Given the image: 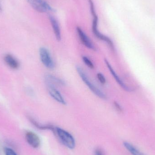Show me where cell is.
<instances>
[{
	"mask_svg": "<svg viewBox=\"0 0 155 155\" xmlns=\"http://www.w3.org/2000/svg\"><path fill=\"white\" fill-rule=\"evenodd\" d=\"M88 1L90 5V11L93 16V23H92V31L93 34L97 39L105 42L111 49L114 50V44L111 39L106 35H104L103 34L101 33L98 31V28H97L98 19L96 13L94 5L93 2V0H88Z\"/></svg>",
	"mask_w": 155,
	"mask_h": 155,
	"instance_id": "obj_1",
	"label": "cell"
},
{
	"mask_svg": "<svg viewBox=\"0 0 155 155\" xmlns=\"http://www.w3.org/2000/svg\"><path fill=\"white\" fill-rule=\"evenodd\" d=\"M54 133L62 143L69 149H74L76 146L74 137L68 131L59 127H55Z\"/></svg>",
	"mask_w": 155,
	"mask_h": 155,
	"instance_id": "obj_2",
	"label": "cell"
},
{
	"mask_svg": "<svg viewBox=\"0 0 155 155\" xmlns=\"http://www.w3.org/2000/svg\"><path fill=\"white\" fill-rule=\"evenodd\" d=\"M77 71L81 79L83 80V82L86 84V85L89 87L93 93L96 95L98 97L102 99H106L107 97L106 95L102 92L100 89H98L89 79V78L87 75L84 72V70L79 67H77Z\"/></svg>",
	"mask_w": 155,
	"mask_h": 155,
	"instance_id": "obj_3",
	"label": "cell"
},
{
	"mask_svg": "<svg viewBox=\"0 0 155 155\" xmlns=\"http://www.w3.org/2000/svg\"><path fill=\"white\" fill-rule=\"evenodd\" d=\"M31 6L40 13H49L54 12V9L45 0H27Z\"/></svg>",
	"mask_w": 155,
	"mask_h": 155,
	"instance_id": "obj_4",
	"label": "cell"
},
{
	"mask_svg": "<svg viewBox=\"0 0 155 155\" xmlns=\"http://www.w3.org/2000/svg\"><path fill=\"white\" fill-rule=\"evenodd\" d=\"M39 54L41 61L44 66L50 70H53L55 65L49 51L45 47H41L39 50Z\"/></svg>",
	"mask_w": 155,
	"mask_h": 155,
	"instance_id": "obj_5",
	"label": "cell"
},
{
	"mask_svg": "<svg viewBox=\"0 0 155 155\" xmlns=\"http://www.w3.org/2000/svg\"><path fill=\"white\" fill-rule=\"evenodd\" d=\"M25 139L28 144L35 149L39 148L41 144V139L34 132L27 131L25 134Z\"/></svg>",
	"mask_w": 155,
	"mask_h": 155,
	"instance_id": "obj_6",
	"label": "cell"
},
{
	"mask_svg": "<svg viewBox=\"0 0 155 155\" xmlns=\"http://www.w3.org/2000/svg\"><path fill=\"white\" fill-rule=\"evenodd\" d=\"M76 31H77L79 39L82 44L88 49L92 50H95L96 49L94 45L82 29L80 27H77L76 28Z\"/></svg>",
	"mask_w": 155,
	"mask_h": 155,
	"instance_id": "obj_7",
	"label": "cell"
},
{
	"mask_svg": "<svg viewBox=\"0 0 155 155\" xmlns=\"http://www.w3.org/2000/svg\"><path fill=\"white\" fill-rule=\"evenodd\" d=\"M47 89L51 96L55 101L62 104H66V102L65 99L61 93L56 89L55 87L52 85H47Z\"/></svg>",
	"mask_w": 155,
	"mask_h": 155,
	"instance_id": "obj_8",
	"label": "cell"
},
{
	"mask_svg": "<svg viewBox=\"0 0 155 155\" xmlns=\"http://www.w3.org/2000/svg\"><path fill=\"white\" fill-rule=\"evenodd\" d=\"M4 61L5 64L12 70H18L20 67V64L19 61L13 55L10 54H6L4 55Z\"/></svg>",
	"mask_w": 155,
	"mask_h": 155,
	"instance_id": "obj_9",
	"label": "cell"
},
{
	"mask_svg": "<svg viewBox=\"0 0 155 155\" xmlns=\"http://www.w3.org/2000/svg\"><path fill=\"white\" fill-rule=\"evenodd\" d=\"M105 63L106 64L107 66V68H108V70L110 71L111 73L112 74V75H113V77L115 79L116 81H117L118 84L123 88L125 90L127 91H131L132 89L131 88H129L124 83V82L122 81V79L120 78V77L118 76L116 73L115 71L113 69L111 66V64L109 63V62L107 60V59H105L104 60Z\"/></svg>",
	"mask_w": 155,
	"mask_h": 155,
	"instance_id": "obj_10",
	"label": "cell"
},
{
	"mask_svg": "<svg viewBox=\"0 0 155 155\" xmlns=\"http://www.w3.org/2000/svg\"><path fill=\"white\" fill-rule=\"evenodd\" d=\"M49 18L52 27L53 29L54 32L56 39H57V41H60L61 39V29H60L59 23L56 19H55V17H54L52 15H49Z\"/></svg>",
	"mask_w": 155,
	"mask_h": 155,
	"instance_id": "obj_11",
	"label": "cell"
},
{
	"mask_svg": "<svg viewBox=\"0 0 155 155\" xmlns=\"http://www.w3.org/2000/svg\"><path fill=\"white\" fill-rule=\"evenodd\" d=\"M45 78L47 85L55 87V86H64L65 84L63 80L51 74H47Z\"/></svg>",
	"mask_w": 155,
	"mask_h": 155,
	"instance_id": "obj_12",
	"label": "cell"
},
{
	"mask_svg": "<svg viewBox=\"0 0 155 155\" xmlns=\"http://www.w3.org/2000/svg\"><path fill=\"white\" fill-rule=\"evenodd\" d=\"M29 120L31 124L38 129H41V130H49L52 131L53 132H54L55 128L51 125L42 124H40L37 122L36 120H35L34 118H32L31 117H29Z\"/></svg>",
	"mask_w": 155,
	"mask_h": 155,
	"instance_id": "obj_13",
	"label": "cell"
},
{
	"mask_svg": "<svg viewBox=\"0 0 155 155\" xmlns=\"http://www.w3.org/2000/svg\"><path fill=\"white\" fill-rule=\"evenodd\" d=\"M124 146L126 149L132 155H145L140 151L137 149L132 144L128 142H124Z\"/></svg>",
	"mask_w": 155,
	"mask_h": 155,
	"instance_id": "obj_14",
	"label": "cell"
},
{
	"mask_svg": "<svg viewBox=\"0 0 155 155\" xmlns=\"http://www.w3.org/2000/svg\"><path fill=\"white\" fill-rule=\"evenodd\" d=\"M83 61L84 63L85 64L91 69H93L94 68V65L93 62L89 60V58H87L86 56H83L82 57Z\"/></svg>",
	"mask_w": 155,
	"mask_h": 155,
	"instance_id": "obj_15",
	"label": "cell"
},
{
	"mask_svg": "<svg viewBox=\"0 0 155 155\" xmlns=\"http://www.w3.org/2000/svg\"><path fill=\"white\" fill-rule=\"evenodd\" d=\"M4 152L5 155H18L13 149L9 147H5Z\"/></svg>",
	"mask_w": 155,
	"mask_h": 155,
	"instance_id": "obj_16",
	"label": "cell"
},
{
	"mask_svg": "<svg viewBox=\"0 0 155 155\" xmlns=\"http://www.w3.org/2000/svg\"><path fill=\"white\" fill-rule=\"evenodd\" d=\"M97 77L98 78V80L101 84H105L106 82V80L105 78L104 75L102 74L101 73H98L97 74Z\"/></svg>",
	"mask_w": 155,
	"mask_h": 155,
	"instance_id": "obj_17",
	"label": "cell"
},
{
	"mask_svg": "<svg viewBox=\"0 0 155 155\" xmlns=\"http://www.w3.org/2000/svg\"><path fill=\"white\" fill-rule=\"evenodd\" d=\"M94 155H104L101 149H97L95 152Z\"/></svg>",
	"mask_w": 155,
	"mask_h": 155,
	"instance_id": "obj_18",
	"label": "cell"
},
{
	"mask_svg": "<svg viewBox=\"0 0 155 155\" xmlns=\"http://www.w3.org/2000/svg\"><path fill=\"white\" fill-rule=\"evenodd\" d=\"M114 106L116 108L117 110L119 111H122V108H121L120 106L119 105V104H117V103H116V102H115Z\"/></svg>",
	"mask_w": 155,
	"mask_h": 155,
	"instance_id": "obj_19",
	"label": "cell"
},
{
	"mask_svg": "<svg viewBox=\"0 0 155 155\" xmlns=\"http://www.w3.org/2000/svg\"><path fill=\"white\" fill-rule=\"evenodd\" d=\"M2 6H1V5H0V12H2Z\"/></svg>",
	"mask_w": 155,
	"mask_h": 155,
	"instance_id": "obj_20",
	"label": "cell"
}]
</instances>
